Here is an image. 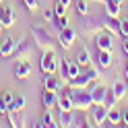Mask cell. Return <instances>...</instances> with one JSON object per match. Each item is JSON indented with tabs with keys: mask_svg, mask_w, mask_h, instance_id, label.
I'll return each mask as SVG.
<instances>
[{
	"mask_svg": "<svg viewBox=\"0 0 128 128\" xmlns=\"http://www.w3.org/2000/svg\"><path fill=\"white\" fill-rule=\"evenodd\" d=\"M31 37H33L35 46H37L42 52L52 50V48H54V37H52V33H50V31H46V27L33 25V27H31Z\"/></svg>",
	"mask_w": 128,
	"mask_h": 128,
	"instance_id": "cell-1",
	"label": "cell"
},
{
	"mask_svg": "<svg viewBox=\"0 0 128 128\" xmlns=\"http://www.w3.org/2000/svg\"><path fill=\"white\" fill-rule=\"evenodd\" d=\"M101 76V70L99 68H89L87 72H78L76 76H72L68 81L70 87H74V89H87L93 81H97V78Z\"/></svg>",
	"mask_w": 128,
	"mask_h": 128,
	"instance_id": "cell-2",
	"label": "cell"
},
{
	"mask_svg": "<svg viewBox=\"0 0 128 128\" xmlns=\"http://www.w3.org/2000/svg\"><path fill=\"white\" fill-rule=\"evenodd\" d=\"M56 108L60 112H72L74 103H72V87L70 85H62L60 93L56 95Z\"/></svg>",
	"mask_w": 128,
	"mask_h": 128,
	"instance_id": "cell-3",
	"label": "cell"
},
{
	"mask_svg": "<svg viewBox=\"0 0 128 128\" xmlns=\"http://www.w3.org/2000/svg\"><path fill=\"white\" fill-rule=\"evenodd\" d=\"M72 103H74V110L87 112V110L93 106L91 91L89 89H74V87H72Z\"/></svg>",
	"mask_w": 128,
	"mask_h": 128,
	"instance_id": "cell-4",
	"label": "cell"
},
{
	"mask_svg": "<svg viewBox=\"0 0 128 128\" xmlns=\"http://www.w3.org/2000/svg\"><path fill=\"white\" fill-rule=\"evenodd\" d=\"M39 68L44 74H56L58 70V56L54 54V50H46L39 58Z\"/></svg>",
	"mask_w": 128,
	"mask_h": 128,
	"instance_id": "cell-5",
	"label": "cell"
},
{
	"mask_svg": "<svg viewBox=\"0 0 128 128\" xmlns=\"http://www.w3.org/2000/svg\"><path fill=\"white\" fill-rule=\"evenodd\" d=\"M108 112L110 108H106L103 103H93L89 108V126H103V122L108 120Z\"/></svg>",
	"mask_w": 128,
	"mask_h": 128,
	"instance_id": "cell-6",
	"label": "cell"
},
{
	"mask_svg": "<svg viewBox=\"0 0 128 128\" xmlns=\"http://www.w3.org/2000/svg\"><path fill=\"white\" fill-rule=\"evenodd\" d=\"M93 42H95V48L97 50H112L114 48V35L110 33V31H97V33L93 35Z\"/></svg>",
	"mask_w": 128,
	"mask_h": 128,
	"instance_id": "cell-7",
	"label": "cell"
},
{
	"mask_svg": "<svg viewBox=\"0 0 128 128\" xmlns=\"http://www.w3.org/2000/svg\"><path fill=\"white\" fill-rule=\"evenodd\" d=\"M74 39H76V31L72 27H68V25L58 33V44L62 46V50H70L72 44H74Z\"/></svg>",
	"mask_w": 128,
	"mask_h": 128,
	"instance_id": "cell-8",
	"label": "cell"
},
{
	"mask_svg": "<svg viewBox=\"0 0 128 128\" xmlns=\"http://www.w3.org/2000/svg\"><path fill=\"white\" fill-rule=\"evenodd\" d=\"M31 54V44H29V35H23L21 42L17 44V50L12 52V58L14 60H27Z\"/></svg>",
	"mask_w": 128,
	"mask_h": 128,
	"instance_id": "cell-9",
	"label": "cell"
},
{
	"mask_svg": "<svg viewBox=\"0 0 128 128\" xmlns=\"http://www.w3.org/2000/svg\"><path fill=\"white\" fill-rule=\"evenodd\" d=\"M17 12L12 10V6H4L0 4V23H2V27H12L14 23H17Z\"/></svg>",
	"mask_w": 128,
	"mask_h": 128,
	"instance_id": "cell-10",
	"label": "cell"
},
{
	"mask_svg": "<svg viewBox=\"0 0 128 128\" xmlns=\"http://www.w3.org/2000/svg\"><path fill=\"white\" fill-rule=\"evenodd\" d=\"M95 62H97L99 68H110L114 64V58H112V50H97L95 48Z\"/></svg>",
	"mask_w": 128,
	"mask_h": 128,
	"instance_id": "cell-11",
	"label": "cell"
},
{
	"mask_svg": "<svg viewBox=\"0 0 128 128\" xmlns=\"http://www.w3.org/2000/svg\"><path fill=\"white\" fill-rule=\"evenodd\" d=\"M31 70H33V66H31L29 60H17V66H14V76H17L19 81H25V78L31 76Z\"/></svg>",
	"mask_w": 128,
	"mask_h": 128,
	"instance_id": "cell-12",
	"label": "cell"
},
{
	"mask_svg": "<svg viewBox=\"0 0 128 128\" xmlns=\"http://www.w3.org/2000/svg\"><path fill=\"white\" fill-rule=\"evenodd\" d=\"M64 83L66 81L56 74H44V89H48V91H60Z\"/></svg>",
	"mask_w": 128,
	"mask_h": 128,
	"instance_id": "cell-13",
	"label": "cell"
},
{
	"mask_svg": "<svg viewBox=\"0 0 128 128\" xmlns=\"http://www.w3.org/2000/svg\"><path fill=\"white\" fill-rule=\"evenodd\" d=\"M17 39H12V37H4L2 42H0V56L2 58H10L12 52L17 50Z\"/></svg>",
	"mask_w": 128,
	"mask_h": 128,
	"instance_id": "cell-14",
	"label": "cell"
},
{
	"mask_svg": "<svg viewBox=\"0 0 128 128\" xmlns=\"http://www.w3.org/2000/svg\"><path fill=\"white\" fill-rule=\"evenodd\" d=\"M101 21H103V29H108L114 37H116V35H120V19H118V17H110V14H103Z\"/></svg>",
	"mask_w": 128,
	"mask_h": 128,
	"instance_id": "cell-15",
	"label": "cell"
},
{
	"mask_svg": "<svg viewBox=\"0 0 128 128\" xmlns=\"http://www.w3.org/2000/svg\"><path fill=\"white\" fill-rule=\"evenodd\" d=\"M99 27H103V21L87 19V21H85V25H83V35H87V37H93V35L99 31Z\"/></svg>",
	"mask_w": 128,
	"mask_h": 128,
	"instance_id": "cell-16",
	"label": "cell"
},
{
	"mask_svg": "<svg viewBox=\"0 0 128 128\" xmlns=\"http://www.w3.org/2000/svg\"><path fill=\"white\" fill-rule=\"evenodd\" d=\"M76 62H78V66H91V64H93V58H91L89 48H81V50H78Z\"/></svg>",
	"mask_w": 128,
	"mask_h": 128,
	"instance_id": "cell-17",
	"label": "cell"
},
{
	"mask_svg": "<svg viewBox=\"0 0 128 128\" xmlns=\"http://www.w3.org/2000/svg\"><path fill=\"white\" fill-rule=\"evenodd\" d=\"M42 103H44L46 110H52V108L56 106V91L44 89V91H42Z\"/></svg>",
	"mask_w": 128,
	"mask_h": 128,
	"instance_id": "cell-18",
	"label": "cell"
},
{
	"mask_svg": "<svg viewBox=\"0 0 128 128\" xmlns=\"http://www.w3.org/2000/svg\"><path fill=\"white\" fill-rule=\"evenodd\" d=\"M23 108H25V97L12 95V99L8 101V112H23Z\"/></svg>",
	"mask_w": 128,
	"mask_h": 128,
	"instance_id": "cell-19",
	"label": "cell"
},
{
	"mask_svg": "<svg viewBox=\"0 0 128 128\" xmlns=\"http://www.w3.org/2000/svg\"><path fill=\"white\" fill-rule=\"evenodd\" d=\"M112 91H114L116 99H124L126 93H128V85L122 83V81H114V85H112Z\"/></svg>",
	"mask_w": 128,
	"mask_h": 128,
	"instance_id": "cell-20",
	"label": "cell"
},
{
	"mask_svg": "<svg viewBox=\"0 0 128 128\" xmlns=\"http://www.w3.org/2000/svg\"><path fill=\"white\" fill-rule=\"evenodd\" d=\"M6 116H8L10 126H14V128H23V126H27V124H25V120H23V116H21V112H6Z\"/></svg>",
	"mask_w": 128,
	"mask_h": 128,
	"instance_id": "cell-21",
	"label": "cell"
},
{
	"mask_svg": "<svg viewBox=\"0 0 128 128\" xmlns=\"http://www.w3.org/2000/svg\"><path fill=\"white\" fill-rule=\"evenodd\" d=\"M72 126H89V116H85L83 110H72Z\"/></svg>",
	"mask_w": 128,
	"mask_h": 128,
	"instance_id": "cell-22",
	"label": "cell"
},
{
	"mask_svg": "<svg viewBox=\"0 0 128 128\" xmlns=\"http://www.w3.org/2000/svg\"><path fill=\"white\" fill-rule=\"evenodd\" d=\"M56 124H58V126H64V128L72 126V112H60V116H58V120H56Z\"/></svg>",
	"mask_w": 128,
	"mask_h": 128,
	"instance_id": "cell-23",
	"label": "cell"
},
{
	"mask_svg": "<svg viewBox=\"0 0 128 128\" xmlns=\"http://www.w3.org/2000/svg\"><path fill=\"white\" fill-rule=\"evenodd\" d=\"M103 6H106V14H110V17H118L120 14V2H116V0H108Z\"/></svg>",
	"mask_w": 128,
	"mask_h": 128,
	"instance_id": "cell-24",
	"label": "cell"
},
{
	"mask_svg": "<svg viewBox=\"0 0 128 128\" xmlns=\"http://www.w3.org/2000/svg\"><path fill=\"white\" fill-rule=\"evenodd\" d=\"M74 8H76V14L89 17V4H87V0H74Z\"/></svg>",
	"mask_w": 128,
	"mask_h": 128,
	"instance_id": "cell-25",
	"label": "cell"
},
{
	"mask_svg": "<svg viewBox=\"0 0 128 128\" xmlns=\"http://www.w3.org/2000/svg\"><path fill=\"white\" fill-rule=\"evenodd\" d=\"M39 126H46V128L58 126V124H56V120H54V116H52V112H50V110H46V114H44V118H42V122H39Z\"/></svg>",
	"mask_w": 128,
	"mask_h": 128,
	"instance_id": "cell-26",
	"label": "cell"
},
{
	"mask_svg": "<svg viewBox=\"0 0 128 128\" xmlns=\"http://www.w3.org/2000/svg\"><path fill=\"white\" fill-rule=\"evenodd\" d=\"M108 122L110 124H122V112H118V110L112 108L108 112Z\"/></svg>",
	"mask_w": 128,
	"mask_h": 128,
	"instance_id": "cell-27",
	"label": "cell"
},
{
	"mask_svg": "<svg viewBox=\"0 0 128 128\" xmlns=\"http://www.w3.org/2000/svg\"><path fill=\"white\" fill-rule=\"evenodd\" d=\"M116 101H118V99H116V95H114V91H112V89H108V93H106V99H103V106L112 110V108L116 106Z\"/></svg>",
	"mask_w": 128,
	"mask_h": 128,
	"instance_id": "cell-28",
	"label": "cell"
},
{
	"mask_svg": "<svg viewBox=\"0 0 128 128\" xmlns=\"http://www.w3.org/2000/svg\"><path fill=\"white\" fill-rule=\"evenodd\" d=\"M54 14L56 17H66V6H64L62 2H56L54 4Z\"/></svg>",
	"mask_w": 128,
	"mask_h": 128,
	"instance_id": "cell-29",
	"label": "cell"
},
{
	"mask_svg": "<svg viewBox=\"0 0 128 128\" xmlns=\"http://www.w3.org/2000/svg\"><path fill=\"white\" fill-rule=\"evenodd\" d=\"M23 2L27 4V8H29V12H35V10L39 8V0H23Z\"/></svg>",
	"mask_w": 128,
	"mask_h": 128,
	"instance_id": "cell-30",
	"label": "cell"
},
{
	"mask_svg": "<svg viewBox=\"0 0 128 128\" xmlns=\"http://www.w3.org/2000/svg\"><path fill=\"white\" fill-rule=\"evenodd\" d=\"M120 35H122V37H128V19H122V21H120Z\"/></svg>",
	"mask_w": 128,
	"mask_h": 128,
	"instance_id": "cell-31",
	"label": "cell"
},
{
	"mask_svg": "<svg viewBox=\"0 0 128 128\" xmlns=\"http://www.w3.org/2000/svg\"><path fill=\"white\" fill-rule=\"evenodd\" d=\"M8 112V101L4 99V95L0 93V114H6Z\"/></svg>",
	"mask_w": 128,
	"mask_h": 128,
	"instance_id": "cell-32",
	"label": "cell"
},
{
	"mask_svg": "<svg viewBox=\"0 0 128 128\" xmlns=\"http://www.w3.org/2000/svg\"><path fill=\"white\" fill-rule=\"evenodd\" d=\"M56 19V14H54V10H50V8H48V10H44V21H48V23H52Z\"/></svg>",
	"mask_w": 128,
	"mask_h": 128,
	"instance_id": "cell-33",
	"label": "cell"
},
{
	"mask_svg": "<svg viewBox=\"0 0 128 128\" xmlns=\"http://www.w3.org/2000/svg\"><path fill=\"white\" fill-rule=\"evenodd\" d=\"M122 124H124V126H128V110H124V112H122Z\"/></svg>",
	"mask_w": 128,
	"mask_h": 128,
	"instance_id": "cell-34",
	"label": "cell"
},
{
	"mask_svg": "<svg viewBox=\"0 0 128 128\" xmlns=\"http://www.w3.org/2000/svg\"><path fill=\"white\" fill-rule=\"evenodd\" d=\"M122 50L128 54V37H124V42H122Z\"/></svg>",
	"mask_w": 128,
	"mask_h": 128,
	"instance_id": "cell-35",
	"label": "cell"
},
{
	"mask_svg": "<svg viewBox=\"0 0 128 128\" xmlns=\"http://www.w3.org/2000/svg\"><path fill=\"white\" fill-rule=\"evenodd\" d=\"M2 95H4V99H6V101H10V99H12V93H8V91H4Z\"/></svg>",
	"mask_w": 128,
	"mask_h": 128,
	"instance_id": "cell-36",
	"label": "cell"
},
{
	"mask_svg": "<svg viewBox=\"0 0 128 128\" xmlns=\"http://www.w3.org/2000/svg\"><path fill=\"white\" fill-rule=\"evenodd\" d=\"M58 2H62L64 6H68V4H70V0H58Z\"/></svg>",
	"mask_w": 128,
	"mask_h": 128,
	"instance_id": "cell-37",
	"label": "cell"
},
{
	"mask_svg": "<svg viewBox=\"0 0 128 128\" xmlns=\"http://www.w3.org/2000/svg\"><path fill=\"white\" fill-rule=\"evenodd\" d=\"M124 76H126V83H128V64H126V72H124Z\"/></svg>",
	"mask_w": 128,
	"mask_h": 128,
	"instance_id": "cell-38",
	"label": "cell"
},
{
	"mask_svg": "<svg viewBox=\"0 0 128 128\" xmlns=\"http://www.w3.org/2000/svg\"><path fill=\"white\" fill-rule=\"evenodd\" d=\"M95 2H101V4H106V2H108V0H95Z\"/></svg>",
	"mask_w": 128,
	"mask_h": 128,
	"instance_id": "cell-39",
	"label": "cell"
},
{
	"mask_svg": "<svg viewBox=\"0 0 128 128\" xmlns=\"http://www.w3.org/2000/svg\"><path fill=\"white\" fill-rule=\"evenodd\" d=\"M2 29H4V27H2V23H0V31H2Z\"/></svg>",
	"mask_w": 128,
	"mask_h": 128,
	"instance_id": "cell-40",
	"label": "cell"
},
{
	"mask_svg": "<svg viewBox=\"0 0 128 128\" xmlns=\"http://www.w3.org/2000/svg\"><path fill=\"white\" fill-rule=\"evenodd\" d=\"M116 2H120V4H122V0H116Z\"/></svg>",
	"mask_w": 128,
	"mask_h": 128,
	"instance_id": "cell-41",
	"label": "cell"
},
{
	"mask_svg": "<svg viewBox=\"0 0 128 128\" xmlns=\"http://www.w3.org/2000/svg\"><path fill=\"white\" fill-rule=\"evenodd\" d=\"M0 4H2V0H0Z\"/></svg>",
	"mask_w": 128,
	"mask_h": 128,
	"instance_id": "cell-42",
	"label": "cell"
}]
</instances>
